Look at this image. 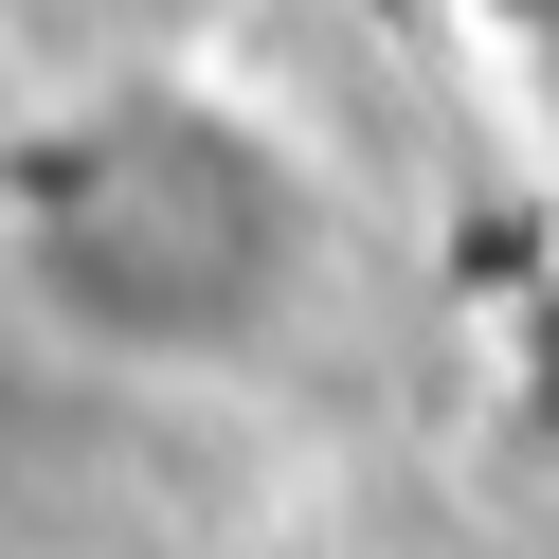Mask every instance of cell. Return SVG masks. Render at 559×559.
Returning a JSON list of instances; mask_svg holds the SVG:
<instances>
[{"mask_svg": "<svg viewBox=\"0 0 559 559\" xmlns=\"http://www.w3.org/2000/svg\"><path fill=\"white\" fill-rule=\"evenodd\" d=\"M325 271V181L217 91H91L0 163V289L73 361L199 379L253 361Z\"/></svg>", "mask_w": 559, "mask_h": 559, "instance_id": "cell-1", "label": "cell"}]
</instances>
